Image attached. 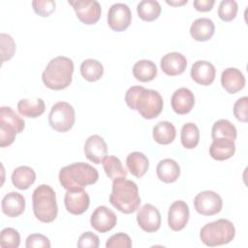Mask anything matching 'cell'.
Instances as JSON below:
<instances>
[{
  "label": "cell",
  "instance_id": "cell-45",
  "mask_svg": "<svg viewBox=\"0 0 248 248\" xmlns=\"http://www.w3.org/2000/svg\"><path fill=\"white\" fill-rule=\"evenodd\" d=\"M166 3L170 5V6H182L184 4H187L188 0H182V1H169V0H167Z\"/></svg>",
  "mask_w": 248,
  "mask_h": 248
},
{
  "label": "cell",
  "instance_id": "cell-23",
  "mask_svg": "<svg viewBox=\"0 0 248 248\" xmlns=\"http://www.w3.org/2000/svg\"><path fill=\"white\" fill-rule=\"evenodd\" d=\"M156 173L158 178L164 183H172L179 177L180 167L172 159H164L158 163Z\"/></svg>",
  "mask_w": 248,
  "mask_h": 248
},
{
  "label": "cell",
  "instance_id": "cell-12",
  "mask_svg": "<svg viewBox=\"0 0 248 248\" xmlns=\"http://www.w3.org/2000/svg\"><path fill=\"white\" fill-rule=\"evenodd\" d=\"M189 206L185 202L180 200L173 202L168 212L169 227L174 232L183 230L189 221Z\"/></svg>",
  "mask_w": 248,
  "mask_h": 248
},
{
  "label": "cell",
  "instance_id": "cell-38",
  "mask_svg": "<svg viewBox=\"0 0 248 248\" xmlns=\"http://www.w3.org/2000/svg\"><path fill=\"white\" fill-rule=\"evenodd\" d=\"M56 3L53 0H34L32 7L34 12L43 17L49 16L55 11Z\"/></svg>",
  "mask_w": 248,
  "mask_h": 248
},
{
  "label": "cell",
  "instance_id": "cell-7",
  "mask_svg": "<svg viewBox=\"0 0 248 248\" xmlns=\"http://www.w3.org/2000/svg\"><path fill=\"white\" fill-rule=\"evenodd\" d=\"M76 113L72 105L67 102H58L51 107L48 114L50 127L59 133L68 132L75 124Z\"/></svg>",
  "mask_w": 248,
  "mask_h": 248
},
{
  "label": "cell",
  "instance_id": "cell-2",
  "mask_svg": "<svg viewBox=\"0 0 248 248\" xmlns=\"http://www.w3.org/2000/svg\"><path fill=\"white\" fill-rule=\"evenodd\" d=\"M109 202L122 213L130 214L139 209L140 197L138 185L126 177H119L112 180Z\"/></svg>",
  "mask_w": 248,
  "mask_h": 248
},
{
  "label": "cell",
  "instance_id": "cell-8",
  "mask_svg": "<svg viewBox=\"0 0 248 248\" xmlns=\"http://www.w3.org/2000/svg\"><path fill=\"white\" fill-rule=\"evenodd\" d=\"M194 206L198 213L204 216H212L221 211L223 201L217 193L206 190L199 193L195 197Z\"/></svg>",
  "mask_w": 248,
  "mask_h": 248
},
{
  "label": "cell",
  "instance_id": "cell-19",
  "mask_svg": "<svg viewBox=\"0 0 248 248\" xmlns=\"http://www.w3.org/2000/svg\"><path fill=\"white\" fill-rule=\"evenodd\" d=\"M221 84L230 94H235L245 85V78L240 70L236 68H228L222 72Z\"/></svg>",
  "mask_w": 248,
  "mask_h": 248
},
{
  "label": "cell",
  "instance_id": "cell-36",
  "mask_svg": "<svg viewBox=\"0 0 248 248\" xmlns=\"http://www.w3.org/2000/svg\"><path fill=\"white\" fill-rule=\"evenodd\" d=\"M20 243L19 232L14 228H5L0 233V246L2 248H17Z\"/></svg>",
  "mask_w": 248,
  "mask_h": 248
},
{
  "label": "cell",
  "instance_id": "cell-35",
  "mask_svg": "<svg viewBox=\"0 0 248 248\" xmlns=\"http://www.w3.org/2000/svg\"><path fill=\"white\" fill-rule=\"evenodd\" d=\"M238 11V6L234 0H223L218 7V16L223 21H232L235 18Z\"/></svg>",
  "mask_w": 248,
  "mask_h": 248
},
{
  "label": "cell",
  "instance_id": "cell-29",
  "mask_svg": "<svg viewBox=\"0 0 248 248\" xmlns=\"http://www.w3.org/2000/svg\"><path fill=\"white\" fill-rule=\"evenodd\" d=\"M80 74L87 81H97L103 77L104 67L96 59H85L80 65Z\"/></svg>",
  "mask_w": 248,
  "mask_h": 248
},
{
  "label": "cell",
  "instance_id": "cell-40",
  "mask_svg": "<svg viewBox=\"0 0 248 248\" xmlns=\"http://www.w3.org/2000/svg\"><path fill=\"white\" fill-rule=\"evenodd\" d=\"M16 134V131L13 127L5 123H0V146L6 147L11 145L15 141Z\"/></svg>",
  "mask_w": 248,
  "mask_h": 248
},
{
  "label": "cell",
  "instance_id": "cell-17",
  "mask_svg": "<svg viewBox=\"0 0 248 248\" xmlns=\"http://www.w3.org/2000/svg\"><path fill=\"white\" fill-rule=\"evenodd\" d=\"M191 78L201 85H210L216 76V70L213 64L206 60L196 61L191 68Z\"/></svg>",
  "mask_w": 248,
  "mask_h": 248
},
{
  "label": "cell",
  "instance_id": "cell-21",
  "mask_svg": "<svg viewBox=\"0 0 248 248\" xmlns=\"http://www.w3.org/2000/svg\"><path fill=\"white\" fill-rule=\"evenodd\" d=\"M215 32V25L210 18L200 17L196 19L191 27L190 34L198 42H205L212 38Z\"/></svg>",
  "mask_w": 248,
  "mask_h": 248
},
{
  "label": "cell",
  "instance_id": "cell-25",
  "mask_svg": "<svg viewBox=\"0 0 248 248\" xmlns=\"http://www.w3.org/2000/svg\"><path fill=\"white\" fill-rule=\"evenodd\" d=\"M12 183L19 190L28 189L36 180L35 170L27 166L16 168L12 173Z\"/></svg>",
  "mask_w": 248,
  "mask_h": 248
},
{
  "label": "cell",
  "instance_id": "cell-39",
  "mask_svg": "<svg viewBox=\"0 0 248 248\" xmlns=\"http://www.w3.org/2000/svg\"><path fill=\"white\" fill-rule=\"evenodd\" d=\"M107 248H131L132 247V240L130 236L124 232H118L111 235L106 242Z\"/></svg>",
  "mask_w": 248,
  "mask_h": 248
},
{
  "label": "cell",
  "instance_id": "cell-16",
  "mask_svg": "<svg viewBox=\"0 0 248 248\" xmlns=\"http://www.w3.org/2000/svg\"><path fill=\"white\" fill-rule=\"evenodd\" d=\"M170 104L173 111L177 114H187L194 108L195 96L190 89L181 87L173 92Z\"/></svg>",
  "mask_w": 248,
  "mask_h": 248
},
{
  "label": "cell",
  "instance_id": "cell-41",
  "mask_svg": "<svg viewBox=\"0 0 248 248\" xmlns=\"http://www.w3.org/2000/svg\"><path fill=\"white\" fill-rule=\"evenodd\" d=\"M50 246L48 238L41 233H32L26 238V248H49Z\"/></svg>",
  "mask_w": 248,
  "mask_h": 248
},
{
  "label": "cell",
  "instance_id": "cell-33",
  "mask_svg": "<svg viewBox=\"0 0 248 248\" xmlns=\"http://www.w3.org/2000/svg\"><path fill=\"white\" fill-rule=\"evenodd\" d=\"M181 143L187 149L195 148L200 141V131L196 124L189 122L182 126L180 133Z\"/></svg>",
  "mask_w": 248,
  "mask_h": 248
},
{
  "label": "cell",
  "instance_id": "cell-18",
  "mask_svg": "<svg viewBox=\"0 0 248 248\" xmlns=\"http://www.w3.org/2000/svg\"><path fill=\"white\" fill-rule=\"evenodd\" d=\"M160 66L166 75L175 77L181 75L185 71L187 60L186 57L179 52H170L162 57Z\"/></svg>",
  "mask_w": 248,
  "mask_h": 248
},
{
  "label": "cell",
  "instance_id": "cell-31",
  "mask_svg": "<svg viewBox=\"0 0 248 248\" xmlns=\"http://www.w3.org/2000/svg\"><path fill=\"white\" fill-rule=\"evenodd\" d=\"M237 132L235 127L227 119L217 120L211 129V138L212 140L216 139H229L235 140Z\"/></svg>",
  "mask_w": 248,
  "mask_h": 248
},
{
  "label": "cell",
  "instance_id": "cell-9",
  "mask_svg": "<svg viewBox=\"0 0 248 248\" xmlns=\"http://www.w3.org/2000/svg\"><path fill=\"white\" fill-rule=\"evenodd\" d=\"M74 8L77 17L84 24L91 25L99 21L101 17V6L95 0H76L68 1Z\"/></svg>",
  "mask_w": 248,
  "mask_h": 248
},
{
  "label": "cell",
  "instance_id": "cell-5",
  "mask_svg": "<svg viewBox=\"0 0 248 248\" xmlns=\"http://www.w3.org/2000/svg\"><path fill=\"white\" fill-rule=\"evenodd\" d=\"M32 203L34 215L39 221L50 223L57 217L56 195L49 185L42 184L33 191Z\"/></svg>",
  "mask_w": 248,
  "mask_h": 248
},
{
  "label": "cell",
  "instance_id": "cell-22",
  "mask_svg": "<svg viewBox=\"0 0 248 248\" xmlns=\"http://www.w3.org/2000/svg\"><path fill=\"white\" fill-rule=\"evenodd\" d=\"M235 152L234 140L229 139L213 140L209 146V155L217 161H224L233 156Z\"/></svg>",
  "mask_w": 248,
  "mask_h": 248
},
{
  "label": "cell",
  "instance_id": "cell-15",
  "mask_svg": "<svg viewBox=\"0 0 248 248\" xmlns=\"http://www.w3.org/2000/svg\"><path fill=\"white\" fill-rule=\"evenodd\" d=\"M86 158L94 164H101L108 154V146L105 140L99 135H92L87 138L84 143Z\"/></svg>",
  "mask_w": 248,
  "mask_h": 248
},
{
  "label": "cell",
  "instance_id": "cell-1",
  "mask_svg": "<svg viewBox=\"0 0 248 248\" xmlns=\"http://www.w3.org/2000/svg\"><path fill=\"white\" fill-rule=\"evenodd\" d=\"M127 106L137 110L143 118H156L163 110V98L156 90L146 89L142 86L130 87L125 95Z\"/></svg>",
  "mask_w": 248,
  "mask_h": 248
},
{
  "label": "cell",
  "instance_id": "cell-37",
  "mask_svg": "<svg viewBox=\"0 0 248 248\" xmlns=\"http://www.w3.org/2000/svg\"><path fill=\"white\" fill-rule=\"evenodd\" d=\"M0 43H1V62L4 63L7 60H10L16 51V43L12 36L1 33L0 34Z\"/></svg>",
  "mask_w": 248,
  "mask_h": 248
},
{
  "label": "cell",
  "instance_id": "cell-6",
  "mask_svg": "<svg viewBox=\"0 0 248 248\" xmlns=\"http://www.w3.org/2000/svg\"><path fill=\"white\" fill-rule=\"evenodd\" d=\"M235 235V228L228 219H219L204 225L200 232V238L206 246H219L230 243Z\"/></svg>",
  "mask_w": 248,
  "mask_h": 248
},
{
  "label": "cell",
  "instance_id": "cell-24",
  "mask_svg": "<svg viewBox=\"0 0 248 248\" xmlns=\"http://www.w3.org/2000/svg\"><path fill=\"white\" fill-rule=\"evenodd\" d=\"M126 165L132 175L140 178L146 173L149 167V161L142 152L135 151L127 156Z\"/></svg>",
  "mask_w": 248,
  "mask_h": 248
},
{
  "label": "cell",
  "instance_id": "cell-14",
  "mask_svg": "<svg viewBox=\"0 0 248 248\" xmlns=\"http://www.w3.org/2000/svg\"><path fill=\"white\" fill-rule=\"evenodd\" d=\"M64 203L68 212L74 215H80L88 209L90 198L83 189L67 191L64 197Z\"/></svg>",
  "mask_w": 248,
  "mask_h": 248
},
{
  "label": "cell",
  "instance_id": "cell-11",
  "mask_svg": "<svg viewBox=\"0 0 248 248\" xmlns=\"http://www.w3.org/2000/svg\"><path fill=\"white\" fill-rule=\"evenodd\" d=\"M137 221L140 229L146 232H155L161 227V214L154 205L145 203L137 213Z\"/></svg>",
  "mask_w": 248,
  "mask_h": 248
},
{
  "label": "cell",
  "instance_id": "cell-4",
  "mask_svg": "<svg viewBox=\"0 0 248 248\" xmlns=\"http://www.w3.org/2000/svg\"><path fill=\"white\" fill-rule=\"evenodd\" d=\"M74 73V62L66 56L52 58L42 74L44 84L52 90L67 88L72 82Z\"/></svg>",
  "mask_w": 248,
  "mask_h": 248
},
{
  "label": "cell",
  "instance_id": "cell-13",
  "mask_svg": "<svg viewBox=\"0 0 248 248\" xmlns=\"http://www.w3.org/2000/svg\"><path fill=\"white\" fill-rule=\"evenodd\" d=\"M117 218L115 213L105 205L98 206L90 217L91 227L99 232H107L114 228Z\"/></svg>",
  "mask_w": 248,
  "mask_h": 248
},
{
  "label": "cell",
  "instance_id": "cell-28",
  "mask_svg": "<svg viewBox=\"0 0 248 248\" xmlns=\"http://www.w3.org/2000/svg\"><path fill=\"white\" fill-rule=\"evenodd\" d=\"M133 75L141 82L153 80L157 76V67L150 60H140L133 66Z\"/></svg>",
  "mask_w": 248,
  "mask_h": 248
},
{
  "label": "cell",
  "instance_id": "cell-3",
  "mask_svg": "<svg viewBox=\"0 0 248 248\" xmlns=\"http://www.w3.org/2000/svg\"><path fill=\"white\" fill-rule=\"evenodd\" d=\"M58 177L60 184L67 191L82 190L87 185L97 182L99 172L91 165L78 162L63 167Z\"/></svg>",
  "mask_w": 248,
  "mask_h": 248
},
{
  "label": "cell",
  "instance_id": "cell-32",
  "mask_svg": "<svg viewBox=\"0 0 248 248\" xmlns=\"http://www.w3.org/2000/svg\"><path fill=\"white\" fill-rule=\"evenodd\" d=\"M106 174L111 180L119 177H126L127 171L124 169L121 161L115 156H106L102 162Z\"/></svg>",
  "mask_w": 248,
  "mask_h": 248
},
{
  "label": "cell",
  "instance_id": "cell-34",
  "mask_svg": "<svg viewBox=\"0 0 248 248\" xmlns=\"http://www.w3.org/2000/svg\"><path fill=\"white\" fill-rule=\"evenodd\" d=\"M0 123H5L13 127L16 133H21L24 129L25 122L18 114L10 107H1L0 108Z\"/></svg>",
  "mask_w": 248,
  "mask_h": 248
},
{
  "label": "cell",
  "instance_id": "cell-42",
  "mask_svg": "<svg viewBox=\"0 0 248 248\" xmlns=\"http://www.w3.org/2000/svg\"><path fill=\"white\" fill-rule=\"evenodd\" d=\"M248 108V98L246 96L239 98L233 106V114L235 118L240 122H247L248 121V114L247 108Z\"/></svg>",
  "mask_w": 248,
  "mask_h": 248
},
{
  "label": "cell",
  "instance_id": "cell-26",
  "mask_svg": "<svg viewBox=\"0 0 248 248\" xmlns=\"http://www.w3.org/2000/svg\"><path fill=\"white\" fill-rule=\"evenodd\" d=\"M46 109L45 102L41 98H37L35 100L31 99H21L17 103V110L18 112L25 116L36 118L41 116Z\"/></svg>",
  "mask_w": 248,
  "mask_h": 248
},
{
  "label": "cell",
  "instance_id": "cell-30",
  "mask_svg": "<svg viewBox=\"0 0 248 248\" xmlns=\"http://www.w3.org/2000/svg\"><path fill=\"white\" fill-rule=\"evenodd\" d=\"M161 6L155 0H143L137 6L139 16L144 21H153L157 19L161 14Z\"/></svg>",
  "mask_w": 248,
  "mask_h": 248
},
{
  "label": "cell",
  "instance_id": "cell-20",
  "mask_svg": "<svg viewBox=\"0 0 248 248\" xmlns=\"http://www.w3.org/2000/svg\"><path fill=\"white\" fill-rule=\"evenodd\" d=\"M2 211L8 217H17L24 212L25 199L17 192L6 194L2 200Z\"/></svg>",
  "mask_w": 248,
  "mask_h": 248
},
{
  "label": "cell",
  "instance_id": "cell-43",
  "mask_svg": "<svg viewBox=\"0 0 248 248\" xmlns=\"http://www.w3.org/2000/svg\"><path fill=\"white\" fill-rule=\"evenodd\" d=\"M100 240L98 235H96L92 232H85L79 236L77 245L79 248H98Z\"/></svg>",
  "mask_w": 248,
  "mask_h": 248
},
{
  "label": "cell",
  "instance_id": "cell-27",
  "mask_svg": "<svg viewBox=\"0 0 248 248\" xmlns=\"http://www.w3.org/2000/svg\"><path fill=\"white\" fill-rule=\"evenodd\" d=\"M153 139L159 144H170L176 136V130L173 124L169 121L158 122L152 130Z\"/></svg>",
  "mask_w": 248,
  "mask_h": 248
},
{
  "label": "cell",
  "instance_id": "cell-44",
  "mask_svg": "<svg viewBox=\"0 0 248 248\" xmlns=\"http://www.w3.org/2000/svg\"><path fill=\"white\" fill-rule=\"evenodd\" d=\"M215 4L214 0H195L194 8L199 12H208Z\"/></svg>",
  "mask_w": 248,
  "mask_h": 248
},
{
  "label": "cell",
  "instance_id": "cell-10",
  "mask_svg": "<svg viewBox=\"0 0 248 248\" xmlns=\"http://www.w3.org/2000/svg\"><path fill=\"white\" fill-rule=\"evenodd\" d=\"M132 20V13L128 5L124 3L113 4L108 13V24L115 32L126 30Z\"/></svg>",
  "mask_w": 248,
  "mask_h": 248
}]
</instances>
